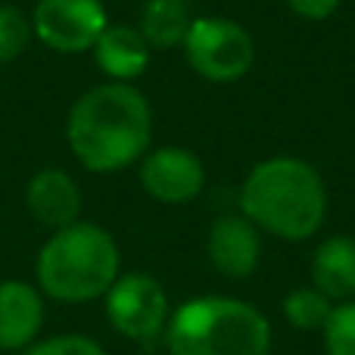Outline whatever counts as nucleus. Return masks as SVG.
Returning a JSON list of instances; mask_svg holds the SVG:
<instances>
[{
  "label": "nucleus",
  "mask_w": 355,
  "mask_h": 355,
  "mask_svg": "<svg viewBox=\"0 0 355 355\" xmlns=\"http://www.w3.org/2000/svg\"><path fill=\"white\" fill-rule=\"evenodd\" d=\"M181 47L190 69L215 85L240 81L256 62V44H252L250 31L225 16L193 19Z\"/></svg>",
  "instance_id": "39448f33"
},
{
  "label": "nucleus",
  "mask_w": 355,
  "mask_h": 355,
  "mask_svg": "<svg viewBox=\"0 0 355 355\" xmlns=\"http://www.w3.org/2000/svg\"><path fill=\"white\" fill-rule=\"evenodd\" d=\"M110 25L100 0H37L31 12V31L56 53L94 50L97 37Z\"/></svg>",
  "instance_id": "0eeeda50"
},
{
  "label": "nucleus",
  "mask_w": 355,
  "mask_h": 355,
  "mask_svg": "<svg viewBox=\"0 0 355 355\" xmlns=\"http://www.w3.org/2000/svg\"><path fill=\"white\" fill-rule=\"evenodd\" d=\"M25 206L44 227H69L81 215V190L62 168H41L25 187Z\"/></svg>",
  "instance_id": "9d476101"
},
{
  "label": "nucleus",
  "mask_w": 355,
  "mask_h": 355,
  "mask_svg": "<svg viewBox=\"0 0 355 355\" xmlns=\"http://www.w3.org/2000/svg\"><path fill=\"white\" fill-rule=\"evenodd\" d=\"M22 355H106V352L97 340L81 337V334H66V337L44 340V343L25 349Z\"/></svg>",
  "instance_id": "a211bd4d"
},
{
  "label": "nucleus",
  "mask_w": 355,
  "mask_h": 355,
  "mask_svg": "<svg viewBox=\"0 0 355 355\" xmlns=\"http://www.w3.org/2000/svg\"><path fill=\"white\" fill-rule=\"evenodd\" d=\"M106 315L122 337L135 343H153L168 327V296L150 275H122L106 293Z\"/></svg>",
  "instance_id": "423d86ee"
},
{
  "label": "nucleus",
  "mask_w": 355,
  "mask_h": 355,
  "mask_svg": "<svg viewBox=\"0 0 355 355\" xmlns=\"http://www.w3.org/2000/svg\"><path fill=\"white\" fill-rule=\"evenodd\" d=\"M190 25H193V12L187 0H147L137 31L150 44V50H175L184 44Z\"/></svg>",
  "instance_id": "4468645a"
},
{
  "label": "nucleus",
  "mask_w": 355,
  "mask_h": 355,
  "mask_svg": "<svg viewBox=\"0 0 355 355\" xmlns=\"http://www.w3.org/2000/svg\"><path fill=\"white\" fill-rule=\"evenodd\" d=\"M31 19L19 6H0V66L19 60L31 41Z\"/></svg>",
  "instance_id": "dca6fc26"
},
{
  "label": "nucleus",
  "mask_w": 355,
  "mask_h": 355,
  "mask_svg": "<svg viewBox=\"0 0 355 355\" xmlns=\"http://www.w3.org/2000/svg\"><path fill=\"white\" fill-rule=\"evenodd\" d=\"M44 327V300L31 284H0V349H25Z\"/></svg>",
  "instance_id": "9b49d317"
},
{
  "label": "nucleus",
  "mask_w": 355,
  "mask_h": 355,
  "mask_svg": "<svg viewBox=\"0 0 355 355\" xmlns=\"http://www.w3.org/2000/svg\"><path fill=\"white\" fill-rule=\"evenodd\" d=\"M331 312H334V302L315 287H300L284 300V315L300 331H324Z\"/></svg>",
  "instance_id": "2eb2a0df"
},
{
  "label": "nucleus",
  "mask_w": 355,
  "mask_h": 355,
  "mask_svg": "<svg viewBox=\"0 0 355 355\" xmlns=\"http://www.w3.org/2000/svg\"><path fill=\"white\" fill-rule=\"evenodd\" d=\"M206 250L212 265L225 277H250L262 256V240H259V227L243 215H221L215 225L209 227Z\"/></svg>",
  "instance_id": "1a4fd4ad"
},
{
  "label": "nucleus",
  "mask_w": 355,
  "mask_h": 355,
  "mask_svg": "<svg viewBox=\"0 0 355 355\" xmlns=\"http://www.w3.org/2000/svg\"><path fill=\"white\" fill-rule=\"evenodd\" d=\"M141 184L153 200L181 206L202 193L206 168L200 156L184 147H156L141 159Z\"/></svg>",
  "instance_id": "6e6552de"
},
{
  "label": "nucleus",
  "mask_w": 355,
  "mask_h": 355,
  "mask_svg": "<svg viewBox=\"0 0 355 355\" xmlns=\"http://www.w3.org/2000/svg\"><path fill=\"white\" fill-rule=\"evenodd\" d=\"M119 277V246L91 221L60 227L37 252V284L60 302H91L106 296Z\"/></svg>",
  "instance_id": "7ed1b4c3"
},
{
  "label": "nucleus",
  "mask_w": 355,
  "mask_h": 355,
  "mask_svg": "<svg viewBox=\"0 0 355 355\" xmlns=\"http://www.w3.org/2000/svg\"><path fill=\"white\" fill-rule=\"evenodd\" d=\"M94 60L110 81L131 85L150 66V44L135 25H106L94 44Z\"/></svg>",
  "instance_id": "f8f14e48"
},
{
  "label": "nucleus",
  "mask_w": 355,
  "mask_h": 355,
  "mask_svg": "<svg viewBox=\"0 0 355 355\" xmlns=\"http://www.w3.org/2000/svg\"><path fill=\"white\" fill-rule=\"evenodd\" d=\"M327 355H355V302H343L324 324Z\"/></svg>",
  "instance_id": "f3484780"
},
{
  "label": "nucleus",
  "mask_w": 355,
  "mask_h": 355,
  "mask_svg": "<svg viewBox=\"0 0 355 355\" xmlns=\"http://www.w3.org/2000/svg\"><path fill=\"white\" fill-rule=\"evenodd\" d=\"M287 6L296 12L300 19H309V22H321V19L334 16L340 6V0H287Z\"/></svg>",
  "instance_id": "6ab92c4d"
},
{
  "label": "nucleus",
  "mask_w": 355,
  "mask_h": 355,
  "mask_svg": "<svg viewBox=\"0 0 355 355\" xmlns=\"http://www.w3.org/2000/svg\"><path fill=\"white\" fill-rule=\"evenodd\" d=\"M66 141L87 172H122L147 153L153 141V110L135 85L106 81L72 103Z\"/></svg>",
  "instance_id": "f257e3e1"
},
{
  "label": "nucleus",
  "mask_w": 355,
  "mask_h": 355,
  "mask_svg": "<svg viewBox=\"0 0 355 355\" xmlns=\"http://www.w3.org/2000/svg\"><path fill=\"white\" fill-rule=\"evenodd\" d=\"M312 287L327 300H352L355 296V237L334 234L312 256Z\"/></svg>",
  "instance_id": "ddd939ff"
},
{
  "label": "nucleus",
  "mask_w": 355,
  "mask_h": 355,
  "mask_svg": "<svg viewBox=\"0 0 355 355\" xmlns=\"http://www.w3.org/2000/svg\"><path fill=\"white\" fill-rule=\"evenodd\" d=\"M240 209L259 231L281 240H306L324 225L327 187L306 159L275 156L246 175Z\"/></svg>",
  "instance_id": "f03ea898"
},
{
  "label": "nucleus",
  "mask_w": 355,
  "mask_h": 355,
  "mask_svg": "<svg viewBox=\"0 0 355 355\" xmlns=\"http://www.w3.org/2000/svg\"><path fill=\"white\" fill-rule=\"evenodd\" d=\"M166 346L172 355H268L271 324L243 300L200 296L175 309Z\"/></svg>",
  "instance_id": "20e7f679"
}]
</instances>
